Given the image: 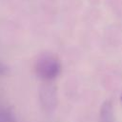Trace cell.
<instances>
[{
    "label": "cell",
    "mask_w": 122,
    "mask_h": 122,
    "mask_svg": "<svg viewBox=\"0 0 122 122\" xmlns=\"http://www.w3.org/2000/svg\"><path fill=\"white\" fill-rule=\"evenodd\" d=\"M35 71L42 80L52 81L60 74L61 64L55 56L51 54H43L35 63Z\"/></svg>",
    "instance_id": "6da1fadb"
},
{
    "label": "cell",
    "mask_w": 122,
    "mask_h": 122,
    "mask_svg": "<svg viewBox=\"0 0 122 122\" xmlns=\"http://www.w3.org/2000/svg\"><path fill=\"white\" fill-rule=\"evenodd\" d=\"M41 103L47 112H51L56 106V93L52 87H45L40 93Z\"/></svg>",
    "instance_id": "7a4b0ae2"
},
{
    "label": "cell",
    "mask_w": 122,
    "mask_h": 122,
    "mask_svg": "<svg viewBox=\"0 0 122 122\" xmlns=\"http://www.w3.org/2000/svg\"><path fill=\"white\" fill-rule=\"evenodd\" d=\"M98 122H115L113 104L111 99H107L102 103L99 111Z\"/></svg>",
    "instance_id": "3957f363"
},
{
    "label": "cell",
    "mask_w": 122,
    "mask_h": 122,
    "mask_svg": "<svg viewBox=\"0 0 122 122\" xmlns=\"http://www.w3.org/2000/svg\"><path fill=\"white\" fill-rule=\"evenodd\" d=\"M0 122H17L13 113L5 108H0Z\"/></svg>",
    "instance_id": "277c9868"
},
{
    "label": "cell",
    "mask_w": 122,
    "mask_h": 122,
    "mask_svg": "<svg viewBox=\"0 0 122 122\" xmlns=\"http://www.w3.org/2000/svg\"><path fill=\"white\" fill-rule=\"evenodd\" d=\"M9 73V67L2 61H0V76H6Z\"/></svg>",
    "instance_id": "5b68a950"
},
{
    "label": "cell",
    "mask_w": 122,
    "mask_h": 122,
    "mask_svg": "<svg viewBox=\"0 0 122 122\" xmlns=\"http://www.w3.org/2000/svg\"><path fill=\"white\" fill-rule=\"evenodd\" d=\"M119 99H120V102H121V104H122V92H121V93H120V97H119Z\"/></svg>",
    "instance_id": "8992f818"
}]
</instances>
